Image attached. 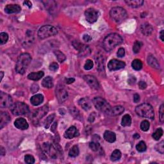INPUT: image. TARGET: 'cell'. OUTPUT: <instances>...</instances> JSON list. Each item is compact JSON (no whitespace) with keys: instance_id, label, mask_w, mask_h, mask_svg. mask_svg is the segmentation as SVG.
<instances>
[{"instance_id":"ba28073f","label":"cell","mask_w":164,"mask_h":164,"mask_svg":"<svg viewBox=\"0 0 164 164\" xmlns=\"http://www.w3.org/2000/svg\"><path fill=\"white\" fill-rule=\"evenodd\" d=\"M92 103L94 104L97 110L102 112L108 113L110 109L112 108L108 102L100 97H96L94 98L92 100Z\"/></svg>"},{"instance_id":"7402d4cb","label":"cell","mask_w":164,"mask_h":164,"mask_svg":"<svg viewBox=\"0 0 164 164\" xmlns=\"http://www.w3.org/2000/svg\"><path fill=\"white\" fill-rule=\"evenodd\" d=\"M44 101V96L42 94H38L32 96L30 99V102L33 106H38Z\"/></svg>"},{"instance_id":"9f6ffc18","label":"cell","mask_w":164,"mask_h":164,"mask_svg":"<svg viewBox=\"0 0 164 164\" xmlns=\"http://www.w3.org/2000/svg\"><path fill=\"white\" fill-rule=\"evenodd\" d=\"M160 38L161 41H163V30H161L160 33Z\"/></svg>"},{"instance_id":"5bb4252c","label":"cell","mask_w":164,"mask_h":164,"mask_svg":"<svg viewBox=\"0 0 164 164\" xmlns=\"http://www.w3.org/2000/svg\"><path fill=\"white\" fill-rule=\"evenodd\" d=\"M126 66V63L124 62L116 60V59H112L108 63V68L110 71H117L119 69H123Z\"/></svg>"},{"instance_id":"f546056e","label":"cell","mask_w":164,"mask_h":164,"mask_svg":"<svg viewBox=\"0 0 164 164\" xmlns=\"http://www.w3.org/2000/svg\"><path fill=\"white\" fill-rule=\"evenodd\" d=\"M79 151L78 146L75 145L73 146L71 149L69 150V155L70 157L75 158L76 157V156H78L79 155Z\"/></svg>"},{"instance_id":"7c38bea8","label":"cell","mask_w":164,"mask_h":164,"mask_svg":"<svg viewBox=\"0 0 164 164\" xmlns=\"http://www.w3.org/2000/svg\"><path fill=\"white\" fill-rule=\"evenodd\" d=\"M12 99L10 95L1 92L0 93V106L1 108H9L12 104Z\"/></svg>"},{"instance_id":"83f0119b","label":"cell","mask_w":164,"mask_h":164,"mask_svg":"<svg viewBox=\"0 0 164 164\" xmlns=\"http://www.w3.org/2000/svg\"><path fill=\"white\" fill-rule=\"evenodd\" d=\"M42 85L44 87L47 89H51L53 87V80L51 76H47L43 79Z\"/></svg>"},{"instance_id":"52a82bcc","label":"cell","mask_w":164,"mask_h":164,"mask_svg":"<svg viewBox=\"0 0 164 164\" xmlns=\"http://www.w3.org/2000/svg\"><path fill=\"white\" fill-rule=\"evenodd\" d=\"M58 33V30L55 27L50 25H45L41 27L38 31V37L40 39L54 36Z\"/></svg>"},{"instance_id":"680465c9","label":"cell","mask_w":164,"mask_h":164,"mask_svg":"<svg viewBox=\"0 0 164 164\" xmlns=\"http://www.w3.org/2000/svg\"><path fill=\"white\" fill-rule=\"evenodd\" d=\"M3 76H4V73H3V71H1V81L2 80L3 78Z\"/></svg>"},{"instance_id":"4fadbf2b","label":"cell","mask_w":164,"mask_h":164,"mask_svg":"<svg viewBox=\"0 0 164 164\" xmlns=\"http://www.w3.org/2000/svg\"><path fill=\"white\" fill-rule=\"evenodd\" d=\"M73 45L74 48L79 51L81 56H85L91 53V49L89 48L88 46L83 45V44L79 42L78 41H74L73 42Z\"/></svg>"},{"instance_id":"f1b7e54d","label":"cell","mask_w":164,"mask_h":164,"mask_svg":"<svg viewBox=\"0 0 164 164\" xmlns=\"http://www.w3.org/2000/svg\"><path fill=\"white\" fill-rule=\"evenodd\" d=\"M131 124H132V117L128 114L124 115L122 119V126H129Z\"/></svg>"},{"instance_id":"bcb514c9","label":"cell","mask_w":164,"mask_h":164,"mask_svg":"<svg viewBox=\"0 0 164 164\" xmlns=\"http://www.w3.org/2000/svg\"><path fill=\"white\" fill-rule=\"evenodd\" d=\"M49 68H50V70L52 71H57L58 69V63H56V62L51 63L50 64V67H49Z\"/></svg>"},{"instance_id":"f907efd6","label":"cell","mask_w":164,"mask_h":164,"mask_svg":"<svg viewBox=\"0 0 164 164\" xmlns=\"http://www.w3.org/2000/svg\"><path fill=\"white\" fill-rule=\"evenodd\" d=\"M75 81V79L73 78H68L65 79V83L67 84H71Z\"/></svg>"},{"instance_id":"8992f818","label":"cell","mask_w":164,"mask_h":164,"mask_svg":"<svg viewBox=\"0 0 164 164\" xmlns=\"http://www.w3.org/2000/svg\"><path fill=\"white\" fill-rule=\"evenodd\" d=\"M10 111L14 115H24L30 112V109L26 104L23 102H16L10 107Z\"/></svg>"},{"instance_id":"816d5d0a","label":"cell","mask_w":164,"mask_h":164,"mask_svg":"<svg viewBox=\"0 0 164 164\" xmlns=\"http://www.w3.org/2000/svg\"><path fill=\"white\" fill-rule=\"evenodd\" d=\"M133 101L135 102V103H137L138 101H140V96L138 95V94H135L134 95V97H133Z\"/></svg>"},{"instance_id":"d590c367","label":"cell","mask_w":164,"mask_h":164,"mask_svg":"<svg viewBox=\"0 0 164 164\" xmlns=\"http://www.w3.org/2000/svg\"><path fill=\"white\" fill-rule=\"evenodd\" d=\"M143 44L140 41H135L134 44L133 46V51L135 53H138L140 50V48H142Z\"/></svg>"},{"instance_id":"4dcf8cb0","label":"cell","mask_w":164,"mask_h":164,"mask_svg":"<svg viewBox=\"0 0 164 164\" xmlns=\"http://www.w3.org/2000/svg\"><path fill=\"white\" fill-rule=\"evenodd\" d=\"M132 66L133 69H134L136 71H139L142 68L143 64L141 60H138V59H135L133 60L132 63Z\"/></svg>"},{"instance_id":"7dc6e473","label":"cell","mask_w":164,"mask_h":164,"mask_svg":"<svg viewBox=\"0 0 164 164\" xmlns=\"http://www.w3.org/2000/svg\"><path fill=\"white\" fill-rule=\"evenodd\" d=\"M125 50L124 48H120L119 49V50H118L117 53V55L118 57H120V58H122L123 56H124L125 55Z\"/></svg>"},{"instance_id":"60d3db41","label":"cell","mask_w":164,"mask_h":164,"mask_svg":"<svg viewBox=\"0 0 164 164\" xmlns=\"http://www.w3.org/2000/svg\"><path fill=\"white\" fill-rule=\"evenodd\" d=\"M163 143L164 142L162 140V141H161L160 142L157 144H156L155 146L156 150L157 151L158 153H160V154H163L164 153V147H163L164 144Z\"/></svg>"},{"instance_id":"cb8c5ba5","label":"cell","mask_w":164,"mask_h":164,"mask_svg":"<svg viewBox=\"0 0 164 164\" xmlns=\"http://www.w3.org/2000/svg\"><path fill=\"white\" fill-rule=\"evenodd\" d=\"M104 138L107 142L113 143L116 140V135L114 132H110V131H106L104 133Z\"/></svg>"},{"instance_id":"603a6c76","label":"cell","mask_w":164,"mask_h":164,"mask_svg":"<svg viewBox=\"0 0 164 164\" xmlns=\"http://www.w3.org/2000/svg\"><path fill=\"white\" fill-rule=\"evenodd\" d=\"M44 75V73L43 71H38L37 73H31L28 74L27 77L30 80L38 81L42 78Z\"/></svg>"},{"instance_id":"d6986e66","label":"cell","mask_w":164,"mask_h":164,"mask_svg":"<svg viewBox=\"0 0 164 164\" xmlns=\"http://www.w3.org/2000/svg\"><path fill=\"white\" fill-rule=\"evenodd\" d=\"M10 121V117L7 112H1L0 114V128H3L9 124Z\"/></svg>"},{"instance_id":"30bf717a","label":"cell","mask_w":164,"mask_h":164,"mask_svg":"<svg viewBox=\"0 0 164 164\" xmlns=\"http://www.w3.org/2000/svg\"><path fill=\"white\" fill-rule=\"evenodd\" d=\"M85 15L87 21L90 23H94L98 19L99 12L94 8H89L85 12Z\"/></svg>"},{"instance_id":"44dd1931","label":"cell","mask_w":164,"mask_h":164,"mask_svg":"<svg viewBox=\"0 0 164 164\" xmlns=\"http://www.w3.org/2000/svg\"><path fill=\"white\" fill-rule=\"evenodd\" d=\"M153 28L149 23H144L140 26V31L143 35L145 36L150 35L153 32Z\"/></svg>"},{"instance_id":"b9f144b4","label":"cell","mask_w":164,"mask_h":164,"mask_svg":"<svg viewBox=\"0 0 164 164\" xmlns=\"http://www.w3.org/2000/svg\"><path fill=\"white\" fill-rule=\"evenodd\" d=\"M0 38H1V44H5L9 40V35L5 32H2L0 34Z\"/></svg>"},{"instance_id":"ac0fdd59","label":"cell","mask_w":164,"mask_h":164,"mask_svg":"<svg viewBox=\"0 0 164 164\" xmlns=\"http://www.w3.org/2000/svg\"><path fill=\"white\" fill-rule=\"evenodd\" d=\"M14 126L17 129L21 130H27L29 126L27 121L24 118H19V119L15 120L14 122Z\"/></svg>"},{"instance_id":"7bdbcfd3","label":"cell","mask_w":164,"mask_h":164,"mask_svg":"<svg viewBox=\"0 0 164 164\" xmlns=\"http://www.w3.org/2000/svg\"><path fill=\"white\" fill-rule=\"evenodd\" d=\"M24 161L28 164H33L35 163V160L33 156L27 155L24 156Z\"/></svg>"},{"instance_id":"484cf974","label":"cell","mask_w":164,"mask_h":164,"mask_svg":"<svg viewBox=\"0 0 164 164\" xmlns=\"http://www.w3.org/2000/svg\"><path fill=\"white\" fill-rule=\"evenodd\" d=\"M125 3L130 7L138 8L144 4V1L142 0H126L125 1Z\"/></svg>"},{"instance_id":"e575fe53","label":"cell","mask_w":164,"mask_h":164,"mask_svg":"<svg viewBox=\"0 0 164 164\" xmlns=\"http://www.w3.org/2000/svg\"><path fill=\"white\" fill-rule=\"evenodd\" d=\"M163 130L161 129V128H158V129L153 133L152 137L155 140H158L161 137V136L163 135Z\"/></svg>"},{"instance_id":"2e32d148","label":"cell","mask_w":164,"mask_h":164,"mask_svg":"<svg viewBox=\"0 0 164 164\" xmlns=\"http://www.w3.org/2000/svg\"><path fill=\"white\" fill-rule=\"evenodd\" d=\"M79 135V132L75 126H71L65 131L64 133V137L68 139H72L74 137H78Z\"/></svg>"},{"instance_id":"4316f807","label":"cell","mask_w":164,"mask_h":164,"mask_svg":"<svg viewBox=\"0 0 164 164\" xmlns=\"http://www.w3.org/2000/svg\"><path fill=\"white\" fill-rule=\"evenodd\" d=\"M147 63L151 67L155 69L160 68V64L158 60L152 55H149L147 57Z\"/></svg>"},{"instance_id":"5b68a950","label":"cell","mask_w":164,"mask_h":164,"mask_svg":"<svg viewBox=\"0 0 164 164\" xmlns=\"http://www.w3.org/2000/svg\"><path fill=\"white\" fill-rule=\"evenodd\" d=\"M110 16L113 21L120 23L127 17V12L124 9L119 7L112 8L110 12Z\"/></svg>"},{"instance_id":"db71d44e","label":"cell","mask_w":164,"mask_h":164,"mask_svg":"<svg viewBox=\"0 0 164 164\" xmlns=\"http://www.w3.org/2000/svg\"><path fill=\"white\" fill-rule=\"evenodd\" d=\"M23 3H24V5H27V6L29 8H31L32 6V3L30 1H25L23 2Z\"/></svg>"},{"instance_id":"6f0895ef","label":"cell","mask_w":164,"mask_h":164,"mask_svg":"<svg viewBox=\"0 0 164 164\" xmlns=\"http://www.w3.org/2000/svg\"><path fill=\"white\" fill-rule=\"evenodd\" d=\"M133 138H135V139H138V138H140V135L138 134V133H135V134L133 135Z\"/></svg>"},{"instance_id":"6da1fadb","label":"cell","mask_w":164,"mask_h":164,"mask_svg":"<svg viewBox=\"0 0 164 164\" xmlns=\"http://www.w3.org/2000/svg\"><path fill=\"white\" fill-rule=\"evenodd\" d=\"M122 41V38L120 35L115 33H110L104 38L102 45L104 50L109 52L114 50L116 46L120 45Z\"/></svg>"},{"instance_id":"f6af8a7d","label":"cell","mask_w":164,"mask_h":164,"mask_svg":"<svg viewBox=\"0 0 164 164\" xmlns=\"http://www.w3.org/2000/svg\"><path fill=\"white\" fill-rule=\"evenodd\" d=\"M159 117H160V120L161 122H163L164 119V106L163 104H161L160 107V110H159Z\"/></svg>"},{"instance_id":"f5cc1de1","label":"cell","mask_w":164,"mask_h":164,"mask_svg":"<svg viewBox=\"0 0 164 164\" xmlns=\"http://www.w3.org/2000/svg\"><path fill=\"white\" fill-rule=\"evenodd\" d=\"M56 126H57V122H55L52 126H51V130L53 132H55V130H56Z\"/></svg>"},{"instance_id":"ffe728a7","label":"cell","mask_w":164,"mask_h":164,"mask_svg":"<svg viewBox=\"0 0 164 164\" xmlns=\"http://www.w3.org/2000/svg\"><path fill=\"white\" fill-rule=\"evenodd\" d=\"M78 103L79 106L83 110H86V111L91 110L92 108V102L91 100L89 98H87V97H84V98H81L79 99Z\"/></svg>"},{"instance_id":"11a10c76","label":"cell","mask_w":164,"mask_h":164,"mask_svg":"<svg viewBox=\"0 0 164 164\" xmlns=\"http://www.w3.org/2000/svg\"><path fill=\"white\" fill-rule=\"evenodd\" d=\"M0 151H1V156H3L5 155V149L3 147L1 146V149H0Z\"/></svg>"},{"instance_id":"8fae6325","label":"cell","mask_w":164,"mask_h":164,"mask_svg":"<svg viewBox=\"0 0 164 164\" xmlns=\"http://www.w3.org/2000/svg\"><path fill=\"white\" fill-rule=\"evenodd\" d=\"M56 96L60 103L65 101L68 97L67 91L64 89L63 86L58 85L56 89Z\"/></svg>"},{"instance_id":"3957f363","label":"cell","mask_w":164,"mask_h":164,"mask_svg":"<svg viewBox=\"0 0 164 164\" xmlns=\"http://www.w3.org/2000/svg\"><path fill=\"white\" fill-rule=\"evenodd\" d=\"M135 112L140 117L153 119L155 118V112L153 106L148 103L140 104L136 107Z\"/></svg>"},{"instance_id":"277c9868","label":"cell","mask_w":164,"mask_h":164,"mask_svg":"<svg viewBox=\"0 0 164 164\" xmlns=\"http://www.w3.org/2000/svg\"><path fill=\"white\" fill-rule=\"evenodd\" d=\"M42 147L44 152L53 159H56L62 154V149L57 144L53 145L49 142L44 143Z\"/></svg>"},{"instance_id":"ab89813d","label":"cell","mask_w":164,"mask_h":164,"mask_svg":"<svg viewBox=\"0 0 164 164\" xmlns=\"http://www.w3.org/2000/svg\"><path fill=\"white\" fill-rule=\"evenodd\" d=\"M149 127H150L149 122L147 120H144L141 122L140 129L141 130L143 131V132H147V131H148V130L149 129Z\"/></svg>"},{"instance_id":"9c48e42d","label":"cell","mask_w":164,"mask_h":164,"mask_svg":"<svg viewBox=\"0 0 164 164\" xmlns=\"http://www.w3.org/2000/svg\"><path fill=\"white\" fill-rule=\"evenodd\" d=\"M49 111V108L48 106H44L41 108H39L35 110L32 114V121L33 123H37L40 119H42L43 117L48 114Z\"/></svg>"},{"instance_id":"1f68e13d","label":"cell","mask_w":164,"mask_h":164,"mask_svg":"<svg viewBox=\"0 0 164 164\" xmlns=\"http://www.w3.org/2000/svg\"><path fill=\"white\" fill-rule=\"evenodd\" d=\"M120 158H121V153L118 149H115V151H113L111 156H110V159H111V160L113 161L119 160H120Z\"/></svg>"},{"instance_id":"681fc988","label":"cell","mask_w":164,"mask_h":164,"mask_svg":"<svg viewBox=\"0 0 164 164\" xmlns=\"http://www.w3.org/2000/svg\"><path fill=\"white\" fill-rule=\"evenodd\" d=\"M83 39L84 41H85V42H90V41L92 40V37L89 35L85 34L83 37Z\"/></svg>"},{"instance_id":"f35d334b","label":"cell","mask_w":164,"mask_h":164,"mask_svg":"<svg viewBox=\"0 0 164 164\" xmlns=\"http://www.w3.org/2000/svg\"><path fill=\"white\" fill-rule=\"evenodd\" d=\"M55 117V114H53L50 115V116H48L47 118H46V121H45V128H46V129H48V128L50 126V125L53 121Z\"/></svg>"},{"instance_id":"d4e9b609","label":"cell","mask_w":164,"mask_h":164,"mask_svg":"<svg viewBox=\"0 0 164 164\" xmlns=\"http://www.w3.org/2000/svg\"><path fill=\"white\" fill-rule=\"evenodd\" d=\"M124 107L122 106H119H119H115L114 108L110 109L108 114L112 115H114V116H115V115H120L122 113L124 112Z\"/></svg>"},{"instance_id":"7a4b0ae2","label":"cell","mask_w":164,"mask_h":164,"mask_svg":"<svg viewBox=\"0 0 164 164\" xmlns=\"http://www.w3.org/2000/svg\"><path fill=\"white\" fill-rule=\"evenodd\" d=\"M32 61V57L29 53H22L18 57L15 69L18 73L23 74L25 73L26 69L30 65Z\"/></svg>"},{"instance_id":"ee69618b","label":"cell","mask_w":164,"mask_h":164,"mask_svg":"<svg viewBox=\"0 0 164 164\" xmlns=\"http://www.w3.org/2000/svg\"><path fill=\"white\" fill-rule=\"evenodd\" d=\"M93 65H94L93 62L91 60H87L84 65V69L87 71L91 70V69H92V67H93Z\"/></svg>"},{"instance_id":"74e56055","label":"cell","mask_w":164,"mask_h":164,"mask_svg":"<svg viewBox=\"0 0 164 164\" xmlns=\"http://www.w3.org/2000/svg\"><path fill=\"white\" fill-rule=\"evenodd\" d=\"M89 147L94 151H98L99 150V149L101 148L100 144H99V142H97V141H92V142H90Z\"/></svg>"},{"instance_id":"e0dca14e","label":"cell","mask_w":164,"mask_h":164,"mask_svg":"<svg viewBox=\"0 0 164 164\" xmlns=\"http://www.w3.org/2000/svg\"><path fill=\"white\" fill-rule=\"evenodd\" d=\"M20 11H21V8L18 5H7L5 8V12L9 14H17Z\"/></svg>"},{"instance_id":"d6a6232c","label":"cell","mask_w":164,"mask_h":164,"mask_svg":"<svg viewBox=\"0 0 164 164\" xmlns=\"http://www.w3.org/2000/svg\"><path fill=\"white\" fill-rule=\"evenodd\" d=\"M54 54H55V56H56V58H57L58 61L62 63L66 59L65 55H64L62 52H61L60 51L56 50L54 51Z\"/></svg>"},{"instance_id":"8d00e7d4","label":"cell","mask_w":164,"mask_h":164,"mask_svg":"<svg viewBox=\"0 0 164 164\" xmlns=\"http://www.w3.org/2000/svg\"><path fill=\"white\" fill-rule=\"evenodd\" d=\"M136 149L138 151V152L142 153L144 152L147 149V146H146L145 142L144 141H140V142L136 145Z\"/></svg>"},{"instance_id":"9a60e30c","label":"cell","mask_w":164,"mask_h":164,"mask_svg":"<svg viewBox=\"0 0 164 164\" xmlns=\"http://www.w3.org/2000/svg\"><path fill=\"white\" fill-rule=\"evenodd\" d=\"M83 79L92 89H97L99 88V83L96 77L92 75H85Z\"/></svg>"},{"instance_id":"836d02e7","label":"cell","mask_w":164,"mask_h":164,"mask_svg":"<svg viewBox=\"0 0 164 164\" xmlns=\"http://www.w3.org/2000/svg\"><path fill=\"white\" fill-rule=\"evenodd\" d=\"M33 41V33L30 30H28L26 34V44H30Z\"/></svg>"},{"instance_id":"c3c4849f","label":"cell","mask_w":164,"mask_h":164,"mask_svg":"<svg viewBox=\"0 0 164 164\" xmlns=\"http://www.w3.org/2000/svg\"><path fill=\"white\" fill-rule=\"evenodd\" d=\"M138 87H139V88L142 90H144L146 89V87H147V84L145 81H140L138 82Z\"/></svg>"}]
</instances>
